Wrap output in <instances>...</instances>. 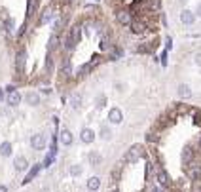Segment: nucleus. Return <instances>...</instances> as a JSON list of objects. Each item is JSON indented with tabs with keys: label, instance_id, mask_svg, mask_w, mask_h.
Returning a JSON list of instances; mask_svg holds the SVG:
<instances>
[{
	"label": "nucleus",
	"instance_id": "32",
	"mask_svg": "<svg viewBox=\"0 0 201 192\" xmlns=\"http://www.w3.org/2000/svg\"><path fill=\"white\" fill-rule=\"evenodd\" d=\"M150 6H152V8H154V10H156V8H158V6H159V2H158V0H152V4H150Z\"/></svg>",
	"mask_w": 201,
	"mask_h": 192
},
{
	"label": "nucleus",
	"instance_id": "8",
	"mask_svg": "<svg viewBox=\"0 0 201 192\" xmlns=\"http://www.w3.org/2000/svg\"><path fill=\"white\" fill-rule=\"evenodd\" d=\"M118 23H121V25H129V23H131V13L127 10H121L118 13Z\"/></svg>",
	"mask_w": 201,
	"mask_h": 192
},
{
	"label": "nucleus",
	"instance_id": "4",
	"mask_svg": "<svg viewBox=\"0 0 201 192\" xmlns=\"http://www.w3.org/2000/svg\"><path fill=\"white\" fill-rule=\"evenodd\" d=\"M25 59H27V53H25V52H19L17 57H15V70H17V74L23 73V68H25Z\"/></svg>",
	"mask_w": 201,
	"mask_h": 192
},
{
	"label": "nucleus",
	"instance_id": "28",
	"mask_svg": "<svg viewBox=\"0 0 201 192\" xmlns=\"http://www.w3.org/2000/svg\"><path fill=\"white\" fill-rule=\"evenodd\" d=\"M6 29H8L10 33L13 31V21H12V19H8V21H6Z\"/></svg>",
	"mask_w": 201,
	"mask_h": 192
},
{
	"label": "nucleus",
	"instance_id": "37",
	"mask_svg": "<svg viewBox=\"0 0 201 192\" xmlns=\"http://www.w3.org/2000/svg\"><path fill=\"white\" fill-rule=\"evenodd\" d=\"M114 192H118V190H114Z\"/></svg>",
	"mask_w": 201,
	"mask_h": 192
},
{
	"label": "nucleus",
	"instance_id": "13",
	"mask_svg": "<svg viewBox=\"0 0 201 192\" xmlns=\"http://www.w3.org/2000/svg\"><path fill=\"white\" fill-rule=\"evenodd\" d=\"M87 160H89V165L97 167V165L100 164V154H99V152H95V150H91V152H89V156H87Z\"/></svg>",
	"mask_w": 201,
	"mask_h": 192
},
{
	"label": "nucleus",
	"instance_id": "7",
	"mask_svg": "<svg viewBox=\"0 0 201 192\" xmlns=\"http://www.w3.org/2000/svg\"><path fill=\"white\" fill-rule=\"evenodd\" d=\"M180 21L184 23V25H192V23L195 21V13H192L190 10H184V12L180 13Z\"/></svg>",
	"mask_w": 201,
	"mask_h": 192
},
{
	"label": "nucleus",
	"instance_id": "29",
	"mask_svg": "<svg viewBox=\"0 0 201 192\" xmlns=\"http://www.w3.org/2000/svg\"><path fill=\"white\" fill-rule=\"evenodd\" d=\"M53 46H57V36H51V38H49V48H53Z\"/></svg>",
	"mask_w": 201,
	"mask_h": 192
},
{
	"label": "nucleus",
	"instance_id": "34",
	"mask_svg": "<svg viewBox=\"0 0 201 192\" xmlns=\"http://www.w3.org/2000/svg\"><path fill=\"white\" fill-rule=\"evenodd\" d=\"M197 15H201V4H199V8H197V12H195Z\"/></svg>",
	"mask_w": 201,
	"mask_h": 192
},
{
	"label": "nucleus",
	"instance_id": "23",
	"mask_svg": "<svg viewBox=\"0 0 201 192\" xmlns=\"http://www.w3.org/2000/svg\"><path fill=\"white\" fill-rule=\"evenodd\" d=\"M34 4H36V0H29V4H27V15H32Z\"/></svg>",
	"mask_w": 201,
	"mask_h": 192
},
{
	"label": "nucleus",
	"instance_id": "1",
	"mask_svg": "<svg viewBox=\"0 0 201 192\" xmlns=\"http://www.w3.org/2000/svg\"><path fill=\"white\" fill-rule=\"evenodd\" d=\"M31 145H32L34 150H44L46 145H47V139H46V135L36 133V135H32V139H31Z\"/></svg>",
	"mask_w": 201,
	"mask_h": 192
},
{
	"label": "nucleus",
	"instance_id": "18",
	"mask_svg": "<svg viewBox=\"0 0 201 192\" xmlns=\"http://www.w3.org/2000/svg\"><path fill=\"white\" fill-rule=\"evenodd\" d=\"M0 154H2L4 158H8V156L12 154V145H10L8 141H4V143H2V147H0Z\"/></svg>",
	"mask_w": 201,
	"mask_h": 192
},
{
	"label": "nucleus",
	"instance_id": "16",
	"mask_svg": "<svg viewBox=\"0 0 201 192\" xmlns=\"http://www.w3.org/2000/svg\"><path fill=\"white\" fill-rule=\"evenodd\" d=\"M87 188H89V192L100 188V179H99V177H91V179L87 181Z\"/></svg>",
	"mask_w": 201,
	"mask_h": 192
},
{
	"label": "nucleus",
	"instance_id": "3",
	"mask_svg": "<svg viewBox=\"0 0 201 192\" xmlns=\"http://www.w3.org/2000/svg\"><path fill=\"white\" fill-rule=\"evenodd\" d=\"M108 120H110V124H121V120H123V114L120 109H110L108 112Z\"/></svg>",
	"mask_w": 201,
	"mask_h": 192
},
{
	"label": "nucleus",
	"instance_id": "12",
	"mask_svg": "<svg viewBox=\"0 0 201 192\" xmlns=\"http://www.w3.org/2000/svg\"><path fill=\"white\" fill-rule=\"evenodd\" d=\"M70 107H72L74 110H78V109L82 107V95H80V93L70 95Z\"/></svg>",
	"mask_w": 201,
	"mask_h": 192
},
{
	"label": "nucleus",
	"instance_id": "22",
	"mask_svg": "<svg viewBox=\"0 0 201 192\" xmlns=\"http://www.w3.org/2000/svg\"><path fill=\"white\" fill-rule=\"evenodd\" d=\"M80 173H82V165H72V167H70V175L76 177V175H80Z\"/></svg>",
	"mask_w": 201,
	"mask_h": 192
},
{
	"label": "nucleus",
	"instance_id": "17",
	"mask_svg": "<svg viewBox=\"0 0 201 192\" xmlns=\"http://www.w3.org/2000/svg\"><path fill=\"white\" fill-rule=\"evenodd\" d=\"M158 183H159L161 186H167V184H169V177H167L165 169H159V171H158Z\"/></svg>",
	"mask_w": 201,
	"mask_h": 192
},
{
	"label": "nucleus",
	"instance_id": "30",
	"mask_svg": "<svg viewBox=\"0 0 201 192\" xmlns=\"http://www.w3.org/2000/svg\"><path fill=\"white\" fill-rule=\"evenodd\" d=\"M146 139H148L150 143H156V141H158V137H156L154 133H150V135H146Z\"/></svg>",
	"mask_w": 201,
	"mask_h": 192
},
{
	"label": "nucleus",
	"instance_id": "14",
	"mask_svg": "<svg viewBox=\"0 0 201 192\" xmlns=\"http://www.w3.org/2000/svg\"><path fill=\"white\" fill-rule=\"evenodd\" d=\"M61 143H63V145H70V143H72V133H70V129H63L61 131Z\"/></svg>",
	"mask_w": 201,
	"mask_h": 192
},
{
	"label": "nucleus",
	"instance_id": "5",
	"mask_svg": "<svg viewBox=\"0 0 201 192\" xmlns=\"http://www.w3.org/2000/svg\"><path fill=\"white\" fill-rule=\"evenodd\" d=\"M13 165H15L17 171H25V169L29 167V162H27V158H25V156H17V158L13 160Z\"/></svg>",
	"mask_w": 201,
	"mask_h": 192
},
{
	"label": "nucleus",
	"instance_id": "21",
	"mask_svg": "<svg viewBox=\"0 0 201 192\" xmlns=\"http://www.w3.org/2000/svg\"><path fill=\"white\" fill-rule=\"evenodd\" d=\"M74 44H76L74 36H72V34H66V38H65V46H66L68 50H70V48H74Z\"/></svg>",
	"mask_w": 201,
	"mask_h": 192
},
{
	"label": "nucleus",
	"instance_id": "20",
	"mask_svg": "<svg viewBox=\"0 0 201 192\" xmlns=\"http://www.w3.org/2000/svg\"><path fill=\"white\" fill-rule=\"evenodd\" d=\"M190 177L192 179H199L201 177V167L199 165H192L190 167Z\"/></svg>",
	"mask_w": 201,
	"mask_h": 192
},
{
	"label": "nucleus",
	"instance_id": "26",
	"mask_svg": "<svg viewBox=\"0 0 201 192\" xmlns=\"http://www.w3.org/2000/svg\"><path fill=\"white\" fill-rule=\"evenodd\" d=\"M72 36H74V40H76V42L80 40V27H76V29L72 31Z\"/></svg>",
	"mask_w": 201,
	"mask_h": 192
},
{
	"label": "nucleus",
	"instance_id": "33",
	"mask_svg": "<svg viewBox=\"0 0 201 192\" xmlns=\"http://www.w3.org/2000/svg\"><path fill=\"white\" fill-rule=\"evenodd\" d=\"M0 192H8V188H6L4 184H0Z\"/></svg>",
	"mask_w": 201,
	"mask_h": 192
},
{
	"label": "nucleus",
	"instance_id": "25",
	"mask_svg": "<svg viewBox=\"0 0 201 192\" xmlns=\"http://www.w3.org/2000/svg\"><path fill=\"white\" fill-rule=\"evenodd\" d=\"M100 133H103V135H100V137H103V139H110V129L108 128H100Z\"/></svg>",
	"mask_w": 201,
	"mask_h": 192
},
{
	"label": "nucleus",
	"instance_id": "15",
	"mask_svg": "<svg viewBox=\"0 0 201 192\" xmlns=\"http://www.w3.org/2000/svg\"><path fill=\"white\" fill-rule=\"evenodd\" d=\"M38 171H40V164H38V165H34V167H32V169H31V171L27 173V177H25V181H23V184H27V183H31V181H32V179L36 177V173H38Z\"/></svg>",
	"mask_w": 201,
	"mask_h": 192
},
{
	"label": "nucleus",
	"instance_id": "11",
	"mask_svg": "<svg viewBox=\"0 0 201 192\" xmlns=\"http://www.w3.org/2000/svg\"><path fill=\"white\" fill-rule=\"evenodd\" d=\"M177 91H179V95H180L182 99H188V97H192V89H190V86H188V84H180Z\"/></svg>",
	"mask_w": 201,
	"mask_h": 192
},
{
	"label": "nucleus",
	"instance_id": "35",
	"mask_svg": "<svg viewBox=\"0 0 201 192\" xmlns=\"http://www.w3.org/2000/svg\"><path fill=\"white\" fill-rule=\"evenodd\" d=\"M0 99H2V89H0Z\"/></svg>",
	"mask_w": 201,
	"mask_h": 192
},
{
	"label": "nucleus",
	"instance_id": "10",
	"mask_svg": "<svg viewBox=\"0 0 201 192\" xmlns=\"http://www.w3.org/2000/svg\"><path fill=\"white\" fill-rule=\"evenodd\" d=\"M25 101H27L29 105H38L40 103V95L34 93V91H29V93H25Z\"/></svg>",
	"mask_w": 201,
	"mask_h": 192
},
{
	"label": "nucleus",
	"instance_id": "6",
	"mask_svg": "<svg viewBox=\"0 0 201 192\" xmlns=\"http://www.w3.org/2000/svg\"><path fill=\"white\" fill-rule=\"evenodd\" d=\"M21 103V95H19V91H8V105H12V107H17Z\"/></svg>",
	"mask_w": 201,
	"mask_h": 192
},
{
	"label": "nucleus",
	"instance_id": "9",
	"mask_svg": "<svg viewBox=\"0 0 201 192\" xmlns=\"http://www.w3.org/2000/svg\"><path fill=\"white\" fill-rule=\"evenodd\" d=\"M80 139H82L84 143H93V139H95V133H93L89 128H84V129H82V133H80Z\"/></svg>",
	"mask_w": 201,
	"mask_h": 192
},
{
	"label": "nucleus",
	"instance_id": "31",
	"mask_svg": "<svg viewBox=\"0 0 201 192\" xmlns=\"http://www.w3.org/2000/svg\"><path fill=\"white\" fill-rule=\"evenodd\" d=\"M195 63L201 67V53H197V55H195Z\"/></svg>",
	"mask_w": 201,
	"mask_h": 192
},
{
	"label": "nucleus",
	"instance_id": "24",
	"mask_svg": "<svg viewBox=\"0 0 201 192\" xmlns=\"http://www.w3.org/2000/svg\"><path fill=\"white\" fill-rule=\"evenodd\" d=\"M99 48H100V50H106V48H108V36H103V38H100Z\"/></svg>",
	"mask_w": 201,
	"mask_h": 192
},
{
	"label": "nucleus",
	"instance_id": "19",
	"mask_svg": "<svg viewBox=\"0 0 201 192\" xmlns=\"http://www.w3.org/2000/svg\"><path fill=\"white\" fill-rule=\"evenodd\" d=\"M131 29H133L135 34H140V33H144L146 25H144V23H140V21H137V23H133V25H131Z\"/></svg>",
	"mask_w": 201,
	"mask_h": 192
},
{
	"label": "nucleus",
	"instance_id": "36",
	"mask_svg": "<svg viewBox=\"0 0 201 192\" xmlns=\"http://www.w3.org/2000/svg\"><path fill=\"white\" fill-rule=\"evenodd\" d=\"M199 145H201V139H199Z\"/></svg>",
	"mask_w": 201,
	"mask_h": 192
},
{
	"label": "nucleus",
	"instance_id": "27",
	"mask_svg": "<svg viewBox=\"0 0 201 192\" xmlns=\"http://www.w3.org/2000/svg\"><path fill=\"white\" fill-rule=\"evenodd\" d=\"M105 101H106V97H105V95H100V97L97 99V107H105Z\"/></svg>",
	"mask_w": 201,
	"mask_h": 192
},
{
	"label": "nucleus",
	"instance_id": "2",
	"mask_svg": "<svg viewBox=\"0 0 201 192\" xmlns=\"http://www.w3.org/2000/svg\"><path fill=\"white\" fill-rule=\"evenodd\" d=\"M140 156H142V147L140 145H135V147L129 149L127 154H125V160H127V162H137Z\"/></svg>",
	"mask_w": 201,
	"mask_h": 192
}]
</instances>
